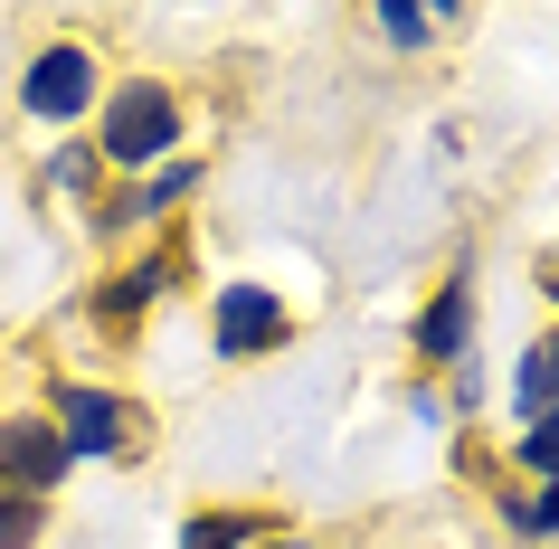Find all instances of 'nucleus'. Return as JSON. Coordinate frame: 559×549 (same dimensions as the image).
<instances>
[{"mask_svg": "<svg viewBox=\"0 0 559 549\" xmlns=\"http://www.w3.org/2000/svg\"><path fill=\"white\" fill-rule=\"evenodd\" d=\"M417 350H427V360H455V350H465V285H445L437 303L417 313Z\"/></svg>", "mask_w": 559, "mask_h": 549, "instance_id": "7", "label": "nucleus"}, {"mask_svg": "<svg viewBox=\"0 0 559 549\" xmlns=\"http://www.w3.org/2000/svg\"><path fill=\"white\" fill-rule=\"evenodd\" d=\"M95 95V67H86V48H48V58L29 67V115H48V123H67L76 105Z\"/></svg>", "mask_w": 559, "mask_h": 549, "instance_id": "5", "label": "nucleus"}, {"mask_svg": "<svg viewBox=\"0 0 559 549\" xmlns=\"http://www.w3.org/2000/svg\"><path fill=\"white\" fill-rule=\"evenodd\" d=\"M152 285H162V265H143V275H123V285H105V322H133L152 303Z\"/></svg>", "mask_w": 559, "mask_h": 549, "instance_id": "10", "label": "nucleus"}, {"mask_svg": "<svg viewBox=\"0 0 559 549\" xmlns=\"http://www.w3.org/2000/svg\"><path fill=\"white\" fill-rule=\"evenodd\" d=\"M540 275H550V285H559V256H550V265H540Z\"/></svg>", "mask_w": 559, "mask_h": 549, "instance_id": "14", "label": "nucleus"}, {"mask_svg": "<svg viewBox=\"0 0 559 549\" xmlns=\"http://www.w3.org/2000/svg\"><path fill=\"white\" fill-rule=\"evenodd\" d=\"M380 29H389V38H399V48H417V38L437 29V20H427V10H380Z\"/></svg>", "mask_w": 559, "mask_h": 549, "instance_id": "13", "label": "nucleus"}, {"mask_svg": "<svg viewBox=\"0 0 559 549\" xmlns=\"http://www.w3.org/2000/svg\"><path fill=\"white\" fill-rule=\"evenodd\" d=\"M512 521H522V530H540V540H559V484L540 492V502H512Z\"/></svg>", "mask_w": 559, "mask_h": 549, "instance_id": "12", "label": "nucleus"}, {"mask_svg": "<svg viewBox=\"0 0 559 549\" xmlns=\"http://www.w3.org/2000/svg\"><path fill=\"white\" fill-rule=\"evenodd\" d=\"M275 342H285V303H275L265 285H228L218 294V350H228V360L275 350Z\"/></svg>", "mask_w": 559, "mask_h": 549, "instance_id": "4", "label": "nucleus"}, {"mask_svg": "<svg viewBox=\"0 0 559 549\" xmlns=\"http://www.w3.org/2000/svg\"><path fill=\"white\" fill-rule=\"evenodd\" d=\"M171 143H180V105H171V86H152V76L115 86V105H105V152H115L123 171H133V162H162Z\"/></svg>", "mask_w": 559, "mask_h": 549, "instance_id": "1", "label": "nucleus"}, {"mask_svg": "<svg viewBox=\"0 0 559 549\" xmlns=\"http://www.w3.org/2000/svg\"><path fill=\"white\" fill-rule=\"evenodd\" d=\"M247 530H257V521H247V512H200V521H190V530H180V549H237V540H247Z\"/></svg>", "mask_w": 559, "mask_h": 549, "instance_id": "9", "label": "nucleus"}, {"mask_svg": "<svg viewBox=\"0 0 559 549\" xmlns=\"http://www.w3.org/2000/svg\"><path fill=\"white\" fill-rule=\"evenodd\" d=\"M58 435H67V455H133L143 445V417L115 407L105 389H58Z\"/></svg>", "mask_w": 559, "mask_h": 549, "instance_id": "2", "label": "nucleus"}, {"mask_svg": "<svg viewBox=\"0 0 559 549\" xmlns=\"http://www.w3.org/2000/svg\"><path fill=\"white\" fill-rule=\"evenodd\" d=\"M275 549H304V540H275Z\"/></svg>", "mask_w": 559, "mask_h": 549, "instance_id": "15", "label": "nucleus"}, {"mask_svg": "<svg viewBox=\"0 0 559 549\" xmlns=\"http://www.w3.org/2000/svg\"><path fill=\"white\" fill-rule=\"evenodd\" d=\"M190 190H200V171H190V162H171V171H152V190H133V200H115V208H105V228L143 218V208H171V200H190Z\"/></svg>", "mask_w": 559, "mask_h": 549, "instance_id": "8", "label": "nucleus"}, {"mask_svg": "<svg viewBox=\"0 0 559 549\" xmlns=\"http://www.w3.org/2000/svg\"><path fill=\"white\" fill-rule=\"evenodd\" d=\"M29 530H38V502H29V492H10V484H0V549H20Z\"/></svg>", "mask_w": 559, "mask_h": 549, "instance_id": "11", "label": "nucleus"}, {"mask_svg": "<svg viewBox=\"0 0 559 549\" xmlns=\"http://www.w3.org/2000/svg\"><path fill=\"white\" fill-rule=\"evenodd\" d=\"M67 464H76V455H67V435H58V427H38V417L0 427V484H10V492H29V502H38V492L67 474Z\"/></svg>", "mask_w": 559, "mask_h": 549, "instance_id": "3", "label": "nucleus"}, {"mask_svg": "<svg viewBox=\"0 0 559 549\" xmlns=\"http://www.w3.org/2000/svg\"><path fill=\"white\" fill-rule=\"evenodd\" d=\"M512 417H522V427L559 417V332H550V342H531V350H522V370H512Z\"/></svg>", "mask_w": 559, "mask_h": 549, "instance_id": "6", "label": "nucleus"}]
</instances>
